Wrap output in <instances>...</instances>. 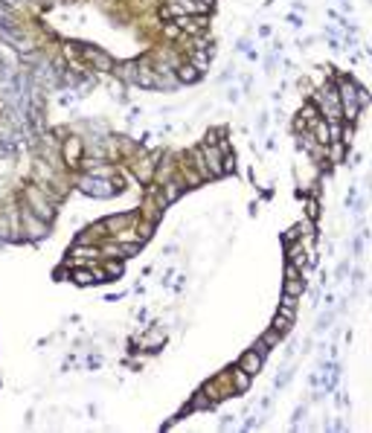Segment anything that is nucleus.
Instances as JSON below:
<instances>
[{
    "mask_svg": "<svg viewBox=\"0 0 372 433\" xmlns=\"http://www.w3.org/2000/svg\"><path fill=\"white\" fill-rule=\"evenodd\" d=\"M178 79H181V82H195V79H198V70H195L192 64H186V67H181Z\"/></svg>",
    "mask_w": 372,
    "mask_h": 433,
    "instance_id": "obj_10",
    "label": "nucleus"
},
{
    "mask_svg": "<svg viewBox=\"0 0 372 433\" xmlns=\"http://www.w3.org/2000/svg\"><path fill=\"white\" fill-rule=\"evenodd\" d=\"M238 367L244 369V372H250V375H256L259 369H262V355H256V352H247L244 358H241V364Z\"/></svg>",
    "mask_w": 372,
    "mask_h": 433,
    "instance_id": "obj_8",
    "label": "nucleus"
},
{
    "mask_svg": "<svg viewBox=\"0 0 372 433\" xmlns=\"http://www.w3.org/2000/svg\"><path fill=\"white\" fill-rule=\"evenodd\" d=\"M291 323H294V317H291V314H285V311H279V314L273 317V332L285 334L288 329H291Z\"/></svg>",
    "mask_w": 372,
    "mask_h": 433,
    "instance_id": "obj_9",
    "label": "nucleus"
},
{
    "mask_svg": "<svg viewBox=\"0 0 372 433\" xmlns=\"http://www.w3.org/2000/svg\"><path fill=\"white\" fill-rule=\"evenodd\" d=\"M314 102H317V108H320V114L329 119V125H335L340 122V96H338V87H332V84H326L320 87L317 93H314Z\"/></svg>",
    "mask_w": 372,
    "mask_h": 433,
    "instance_id": "obj_1",
    "label": "nucleus"
},
{
    "mask_svg": "<svg viewBox=\"0 0 372 433\" xmlns=\"http://www.w3.org/2000/svg\"><path fill=\"white\" fill-rule=\"evenodd\" d=\"M23 227H26V235H29V238H41V235L47 233L44 218H38L35 213H23Z\"/></svg>",
    "mask_w": 372,
    "mask_h": 433,
    "instance_id": "obj_4",
    "label": "nucleus"
},
{
    "mask_svg": "<svg viewBox=\"0 0 372 433\" xmlns=\"http://www.w3.org/2000/svg\"><path fill=\"white\" fill-rule=\"evenodd\" d=\"M79 189L85 192V195H93V198H111L114 192H117L119 186H114L108 178H96V175H87L79 181Z\"/></svg>",
    "mask_w": 372,
    "mask_h": 433,
    "instance_id": "obj_3",
    "label": "nucleus"
},
{
    "mask_svg": "<svg viewBox=\"0 0 372 433\" xmlns=\"http://www.w3.org/2000/svg\"><path fill=\"white\" fill-rule=\"evenodd\" d=\"M23 201H26V210L35 213L38 218H44V221H50V218H52V204L47 201V189H41V186H29V189L23 192Z\"/></svg>",
    "mask_w": 372,
    "mask_h": 433,
    "instance_id": "obj_2",
    "label": "nucleus"
},
{
    "mask_svg": "<svg viewBox=\"0 0 372 433\" xmlns=\"http://www.w3.org/2000/svg\"><path fill=\"white\" fill-rule=\"evenodd\" d=\"M85 58H87V61H93L99 70H111V67H114V58H111L108 52L96 50V47H87V50H85Z\"/></svg>",
    "mask_w": 372,
    "mask_h": 433,
    "instance_id": "obj_6",
    "label": "nucleus"
},
{
    "mask_svg": "<svg viewBox=\"0 0 372 433\" xmlns=\"http://www.w3.org/2000/svg\"><path fill=\"white\" fill-rule=\"evenodd\" d=\"M320 216V207H317V201L308 198V218H317Z\"/></svg>",
    "mask_w": 372,
    "mask_h": 433,
    "instance_id": "obj_14",
    "label": "nucleus"
},
{
    "mask_svg": "<svg viewBox=\"0 0 372 433\" xmlns=\"http://www.w3.org/2000/svg\"><path fill=\"white\" fill-rule=\"evenodd\" d=\"M79 149H82V146H79L76 140H73V143H67V146H64V154H67V160H76V157H79Z\"/></svg>",
    "mask_w": 372,
    "mask_h": 433,
    "instance_id": "obj_12",
    "label": "nucleus"
},
{
    "mask_svg": "<svg viewBox=\"0 0 372 433\" xmlns=\"http://www.w3.org/2000/svg\"><path fill=\"white\" fill-rule=\"evenodd\" d=\"M108 273H122V265H119V262H117V265H108V270H105V276H108Z\"/></svg>",
    "mask_w": 372,
    "mask_h": 433,
    "instance_id": "obj_15",
    "label": "nucleus"
},
{
    "mask_svg": "<svg viewBox=\"0 0 372 433\" xmlns=\"http://www.w3.org/2000/svg\"><path fill=\"white\" fill-rule=\"evenodd\" d=\"M303 291H305V279H300V276H297V267H294V265H288L285 294H288V297H300Z\"/></svg>",
    "mask_w": 372,
    "mask_h": 433,
    "instance_id": "obj_5",
    "label": "nucleus"
},
{
    "mask_svg": "<svg viewBox=\"0 0 372 433\" xmlns=\"http://www.w3.org/2000/svg\"><path fill=\"white\" fill-rule=\"evenodd\" d=\"M93 256H96L93 247H76L73 250V259H79V262H87V259H93Z\"/></svg>",
    "mask_w": 372,
    "mask_h": 433,
    "instance_id": "obj_11",
    "label": "nucleus"
},
{
    "mask_svg": "<svg viewBox=\"0 0 372 433\" xmlns=\"http://www.w3.org/2000/svg\"><path fill=\"white\" fill-rule=\"evenodd\" d=\"M279 337H282V334H279V332H268V334H265V337H262V340H265L268 346H276V343H279Z\"/></svg>",
    "mask_w": 372,
    "mask_h": 433,
    "instance_id": "obj_13",
    "label": "nucleus"
},
{
    "mask_svg": "<svg viewBox=\"0 0 372 433\" xmlns=\"http://www.w3.org/2000/svg\"><path fill=\"white\" fill-rule=\"evenodd\" d=\"M230 378H233V390H236V393H244V390L250 387V372H244L241 367L230 369Z\"/></svg>",
    "mask_w": 372,
    "mask_h": 433,
    "instance_id": "obj_7",
    "label": "nucleus"
}]
</instances>
